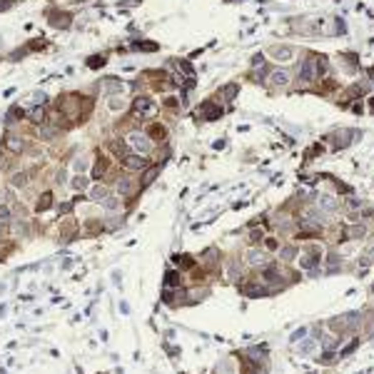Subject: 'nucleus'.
Listing matches in <instances>:
<instances>
[{
	"label": "nucleus",
	"mask_w": 374,
	"mask_h": 374,
	"mask_svg": "<svg viewBox=\"0 0 374 374\" xmlns=\"http://www.w3.org/2000/svg\"><path fill=\"white\" fill-rule=\"evenodd\" d=\"M130 115L135 117V120H150L152 115H157V103L150 97V95H138L135 100H132V105H130Z\"/></svg>",
	"instance_id": "nucleus-1"
},
{
	"label": "nucleus",
	"mask_w": 374,
	"mask_h": 374,
	"mask_svg": "<svg viewBox=\"0 0 374 374\" xmlns=\"http://www.w3.org/2000/svg\"><path fill=\"white\" fill-rule=\"evenodd\" d=\"M125 143L130 145V150L138 152V155H150L152 147H155V143H152L145 132H140V130H130L127 138H125Z\"/></svg>",
	"instance_id": "nucleus-2"
},
{
	"label": "nucleus",
	"mask_w": 374,
	"mask_h": 374,
	"mask_svg": "<svg viewBox=\"0 0 374 374\" xmlns=\"http://www.w3.org/2000/svg\"><path fill=\"white\" fill-rule=\"evenodd\" d=\"M220 115H222V108H220L215 100H205L200 108L195 110V117H197V120H205V122H210V120H217Z\"/></svg>",
	"instance_id": "nucleus-3"
},
{
	"label": "nucleus",
	"mask_w": 374,
	"mask_h": 374,
	"mask_svg": "<svg viewBox=\"0 0 374 374\" xmlns=\"http://www.w3.org/2000/svg\"><path fill=\"white\" fill-rule=\"evenodd\" d=\"M3 147H5L10 155H23V152L28 150V140H25L23 135H5Z\"/></svg>",
	"instance_id": "nucleus-4"
},
{
	"label": "nucleus",
	"mask_w": 374,
	"mask_h": 374,
	"mask_svg": "<svg viewBox=\"0 0 374 374\" xmlns=\"http://www.w3.org/2000/svg\"><path fill=\"white\" fill-rule=\"evenodd\" d=\"M120 162H122V167H125V170H132V173H135V170H140V173H143L145 167L150 165L147 155H138V152H130V155H127V157H122Z\"/></svg>",
	"instance_id": "nucleus-5"
},
{
	"label": "nucleus",
	"mask_w": 374,
	"mask_h": 374,
	"mask_svg": "<svg viewBox=\"0 0 374 374\" xmlns=\"http://www.w3.org/2000/svg\"><path fill=\"white\" fill-rule=\"evenodd\" d=\"M97 90L100 92H108V95H120L122 90H125V83L115 78V75H110V78H103V80H97Z\"/></svg>",
	"instance_id": "nucleus-6"
},
{
	"label": "nucleus",
	"mask_w": 374,
	"mask_h": 374,
	"mask_svg": "<svg viewBox=\"0 0 374 374\" xmlns=\"http://www.w3.org/2000/svg\"><path fill=\"white\" fill-rule=\"evenodd\" d=\"M48 18H50V25L60 30H67L73 25V15L65 13V10H48Z\"/></svg>",
	"instance_id": "nucleus-7"
},
{
	"label": "nucleus",
	"mask_w": 374,
	"mask_h": 374,
	"mask_svg": "<svg viewBox=\"0 0 374 374\" xmlns=\"http://www.w3.org/2000/svg\"><path fill=\"white\" fill-rule=\"evenodd\" d=\"M138 190H140V185H138L132 177H120V180H117V195H120V197H132Z\"/></svg>",
	"instance_id": "nucleus-8"
},
{
	"label": "nucleus",
	"mask_w": 374,
	"mask_h": 374,
	"mask_svg": "<svg viewBox=\"0 0 374 374\" xmlns=\"http://www.w3.org/2000/svg\"><path fill=\"white\" fill-rule=\"evenodd\" d=\"M145 135L152 140V143H162L167 140V130H165V125H160V122H150L147 125V130H145Z\"/></svg>",
	"instance_id": "nucleus-9"
},
{
	"label": "nucleus",
	"mask_w": 374,
	"mask_h": 374,
	"mask_svg": "<svg viewBox=\"0 0 374 374\" xmlns=\"http://www.w3.org/2000/svg\"><path fill=\"white\" fill-rule=\"evenodd\" d=\"M28 120L32 125H45L48 122V113H45V108L43 105H32L28 110Z\"/></svg>",
	"instance_id": "nucleus-10"
},
{
	"label": "nucleus",
	"mask_w": 374,
	"mask_h": 374,
	"mask_svg": "<svg viewBox=\"0 0 374 374\" xmlns=\"http://www.w3.org/2000/svg\"><path fill=\"white\" fill-rule=\"evenodd\" d=\"M289 83V73L287 70H275V73H269V87H287Z\"/></svg>",
	"instance_id": "nucleus-11"
},
{
	"label": "nucleus",
	"mask_w": 374,
	"mask_h": 374,
	"mask_svg": "<svg viewBox=\"0 0 374 374\" xmlns=\"http://www.w3.org/2000/svg\"><path fill=\"white\" fill-rule=\"evenodd\" d=\"M160 170H162V165H147L143 170V187H147V185H152L155 180H157V175H160Z\"/></svg>",
	"instance_id": "nucleus-12"
},
{
	"label": "nucleus",
	"mask_w": 374,
	"mask_h": 374,
	"mask_svg": "<svg viewBox=\"0 0 374 374\" xmlns=\"http://www.w3.org/2000/svg\"><path fill=\"white\" fill-rule=\"evenodd\" d=\"M108 167H110L108 157L97 155V162H95V167H92V180H103V177L108 175Z\"/></svg>",
	"instance_id": "nucleus-13"
},
{
	"label": "nucleus",
	"mask_w": 374,
	"mask_h": 374,
	"mask_svg": "<svg viewBox=\"0 0 374 374\" xmlns=\"http://www.w3.org/2000/svg\"><path fill=\"white\" fill-rule=\"evenodd\" d=\"M108 195H110V192H108V187H105V185H92V187L87 190V197H90L92 202H103Z\"/></svg>",
	"instance_id": "nucleus-14"
},
{
	"label": "nucleus",
	"mask_w": 374,
	"mask_h": 374,
	"mask_svg": "<svg viewBox=\"0 0 374 374\" xmlns=\"http://www.w3.org/2000/svg\"><path fill=\"white\" fill-rule=\"evenodd\" d=\"M25 117V110L20 108V105H13L8 113H5V125H13V122H20Z\"/></svg>",
	"instance_id": "nucleus-15"
},
{
	"label": "nucleus",
	"mask_w": 374,
	"mask_h": 374,
	"mask_svg": "<svg viewBox=\"0 0 374 374\" xmlns=\"http://www.w3.org/2000/svg\"><path fill=\"white\" fill-rule=\"evenodd\" d=\"M58 135H60V130L58 127H50V125H40V130H38V138L40 140H48V143H53Z\"/></svg>",
	"instance_id": "nucleus-16"
},
{
	"label": "nucleus",
	"mask_w": 374,
	"mask_h": 374,
	"mask_svg": "<svg viewBox=\"0 0 374 374\" xmlns=\"http://www.w3.org/2000/svg\"><path fill=\"white\" fill-rule=\"evenodd\" d=\"M110 150L115 152L120 160H122V157H127V155L132 152V150H130V145L125 143V140H113V143H110Z\"/></svg>",
	"instance_id": "nucleus-17"
},
{
	"label": "nucleus",
	"mask_w": 374,
	"mask_h": 374,
	"mask_svg": "<svg viewBox=\"0 0 374 374\" xmlns=\"http://www.w3.org/2000/svg\"><path fill=\"white\" fill-rule=\"evenodd\" d=\"M247 262H250L252 267H267V257H264V252H259V250H250V252H247Z\"/></svg>",
	"instance_id": "nucleus-18"
},
{
	"label": "nucleus",
	"mask_w": 374,
	"mask_h": 374,
	"mask_svg": "<svg viewBox=\"0 0 374 374\" xmlns=\"http://www.w3.org/2000/svg\"><path fill=\"white\" fill-rule=\"evenodd\" d=\"M53 207V192H43L40 197H38V205H35V210L38 212H48Z\"/></svg>",
	"instance_id": "nucleus-19"
},
{
	"label": "nucleus",
	"mask_w": 374,
	"mask_h": 374,
	"mask_svg": "<svg viewBox=\"0 0 374 374\" xmlns=\"http://www.w3.org/2000/svg\"><path fill=\"white\" fill-rule=\"evenodd\" d=\"M173 262L180 267V269H192V267H195V259L190 257V255H175Z\"/></svg>",
	"instance_id": "nucleus-20"
},
{
	"label": "nucleus",
	"mask_w": 374,
	"mask_h": 374,
	"mask_svg": "<svg viewBox=\"0 0 374 374\" xmlns=\"http://www.w3.org/2000/svg\"><path fill=\"white\" fill-rule=\"evenodd\" d=\"M160 45L157 43H147V40H132V50H143V53H155Z\"/></svg>",
	"instance_id": "nucleus-21"
},
{
	"label": "nucleus",
	"mask_w": 374,
	"mask_h": 374,
	"mask_svg": "<svg viewBox=\"0 0 374 374\" xmlns=\"http://www.w3.org/2000/svg\"><path fill=\"white\" fill-rule=\"evenodd\" d=\"M73 190H78V192L90 190V180H87L85 175H75V177H73Z\"/></svg>",
	"instance_id": "nucleus-22"
},
{
	"label": "nucleus",
	"mask_w": 374,
	"mask_h": 374,
	"mask_svg": "<svg viewBox=\"0 0 374 374\" xmlns=\"http://www.w3.org/2000/svg\"><path fill=\"white\" fill-rule=\"evenodd\" d=\"M105 62H108V58H105V55H90L85 65L90 67V70H100V67H105Z\"/></svg>",
	"instance_id": "nucleus-23"
},
{
	"label": "nucleus",
	"mask_w": 374,
	"mask_h": 374,
	"mask_svg": "<svg viewBox=\"0 0 374 374\" xmlns=\"http://www.w3.org/2000/svg\"><path fill=\"white\" fill-rule=\"evenodd\" d=\"M165 285H167V287H180V285H182V275L175 272V269H170V272L165 275Z\"/></svg>",
	"instance_id": "nucleus-24"
},
{
	"label": "nucleus",
	"mask_w": 374,
	"mask_h": 374,
	"mask_svg": "<svg viewBox=\"0 0 374 374\" xmlns=\"http://www.w3.org/2000/svg\"><path fill=\"white\" fill-rule=\"evenodd\" d=\"M242 294H247V297H257V294H264L267 289L262 287V285H242Z\"/></svg>",
	"instance_id": "nucleus-25"
},
{
	"label": "nucleus",
	"mask_w": 374,
	"mask_h": 374,
	"mask_svg": "<svg viewBox=\"0 0 374 374\" xmlns=\"http://www.w3.org/2000/svg\"><path fill=\"white\" fill-rule=\"evenodd\" d=\"M108 105H110V110H125V108H127V103H125V100H122V97H120V95H110V103H108Z\"/></svg>",
	"instance_id": "nucleus-26"
},
{
	"label": "nucleus",
	"mask_w": 374,
	"mask_h": 374,
	"mask_svg": "<svg viewBox=\"0 0 374 374\" xmlns=\"http://www.w3.org/2000/svg\"><path fill=\"white\" fill-rule=\"evenodd\" d=\"M315 347H317V339H304V342L299 345V354H304V357H307V354H312V352H315Z\"/></svg>",
	"instance_id": "nucleus-27"
},
{
	"label": "nucleus",
	"mask_w": 374,
	"mask_h": 374,
	"mask_svg": "<svg viewBox=\"0 0 374 374\" xmlns=\"http://www.w3.org/2000/svg\"><path fill=\"white\" fill-rule=\"evenodd\" d=\"M10 220H13L10 207H8V205H0V225H5V222H10Z\"/></svg>",
	"instance_id": "nucleus-28"
},
{
	"label": "nucleus",
	"mask_w": 374,
	"mask_h": 374,
	"mask_svg": "<svg viewBox=\"0 0 374 374\" xmlns=\"http://www.w3.org/2000/svg\"><path fill=\"white\" fill-rule=\"evenodd\" d=\"M87 165H90L87 157H78V160H75V175H83L87 170Z\"/></svg>",
	"instance_id": "nucleus-29"
},
{
	"label": "nucleus",
	"mask_w": 374,
	"mask_h": 374,
	"mask_svg": "<svg viewBox=\"0 0 374 374\" xmlns=\"http://www.w3.org/2000/svg\"><path fill=\"white\" fill-rule=\"evenodd\" d=\"M10 182H13L15 187H23V185L28 182V173H15V175H13V180H10Z\"/></svg>",
	"instance_id": "nucleus-30"
},
{
	"label": "nucleus",
	"mask_w": 374,
	"mask_h": 374,
	"mask_svg": "<svg viewBox=\"0 0 374 374\" xmlns=\"http://www.w3.org/2000/svg\"><path fill=\"white\" fill-rule=\"evenodd\" d=\"M103 207L113 212V210H117V207H120V202H117V197H110V195H108V197L103 200Z\"/></svg>",
	"instance_id": "nucleus-31"
},
{
	"label": "nucleus",
	"mask_w": 374,
	"mask_h": 374,
	"mask_svg": "<svg viewBox=\"0 0 374 374\" xmlns=\"http://www.w3.org/2000/svg\"><path fill=\"white\" fill-rule=\"evenodd\" d=\"M73 207H75V200H73V202H62V205L58 207V212H60V215H67V212H73Z\"/></svg>",
	"instance_id": "nucleus-32"
},
{
	"label": "nucleus",
	"mask_w": 374,
	"mask_h": 374,
	"mask_svg": "<svg viewBox=\"0 0 374 374\" xmlns=\"http://www.w3.org/2000/svg\"><path fill=\"white\" fill-rule=\"evenodd\" d=\"M262 240H264L262 230H252V232H250V242H252V245H257V242H262Z\"/></svg>",
	"instance_id": "nucleus-33"
},
{
	"label": "nucleus",
	"mask_w": 374,
	"mask_h": 374,
	"mask_svg": "<svg viewBox=\"0 0 374 374\" xmlns=\"http://www.w3.org/2000/svg\"><path fill=\"white\" fill-rule=\"evenodd\" d=\"M222 95H225V97H227V103H230L232 97L237 95V85H227L225 90H222Z\"/></svg>",
	"instance_id": "nucleus-34"
},
{
	"label": "nucleus",
	"mask_w": 374,
	"mask_h": 374,
	"mask_svg": "<svg viewBox=\"0 0 374 374\" xmlns=\"http://www.w3.org/2000/svg\"><path fill=\"white\" fill-rule=\"evenodd\" d=\"M45 100H48L45 92H32V103H35V105H45Z\"/></svg>",
	"instance_id": "nucleus-35"
},
{
	"label": "nucleus",
	"mask_w": 374,
	"mask_h": 374,
	"mask_svg": "<svg viewBox=\"0 0 374 374\" xmlns=\"http://www.w3.org/2000/svg\"><path fill=\"white\" fill-rule=\"evenodd\" d=\"M304 334H307V329H304V327H302V329H297V332L292 334V342H302V337H304Z\"/></svg>",
	"instance_id": "nucleus-36"
},
{
	"label": "nucleus",
	"mask_w": 374,
	"mask_h": 374,
	"mask_svg": "<svg viewBox=\"0 0 374 374\" xmlns=\"http://www.w3.org/2000/svg\"><path fill=\"white\" fill-rule=\"evenodd\" d=\"M332 362H334V352L329 349V352H327V354L322 357V364H332Z\"/></svg>",
	"instance_id": "nucleus-37"
},
{
	"label": "nucleus",
	"mask_w": 374,
	"mask_h": 374,
	"mask_svg": "<svg viewBox=\"0 0 374 374\" xmlns=\"http://www.w3.org/2000/svg\"><path fill=\"white\" fill-rule=\"evenodd\" d=\"M294 255V247H285V250H280V257H285V259H289Z\"/></svg>",
	"instance_id": "nucleus-38"
},
{
	"label": "nucleus",
	"mask_w": 374,
	"mask_h": 374,
	"mask_svg": "<svg viewBox=\"0 0 374 374\" xmlns=\"http://www.w3.org/2000/svg\"><path fill=\"white\" fill-rule=\"evenodd\" d=\"M13 5H15V0H0V10H8Z\"/></svg>",
	"instance_id": "nucleus-39"
},
{
	"label": "nucleus",
	"mask_w": 374,
	"mask_h": 374,
	"mask_svg": "<svg viewBox=\"0 0 374 374\" xmlns=\"http://www.w3.org/2000/svg\"><path fill=\"white\" fill-rule=\"evenodd\" d=\"M140 0H117V5H138Z\"/></svg>",
	"instance_id": "nucleus-40"
},
{
	"label": "nucleus",
	"mask_w": 374,
	"mask_h": 374,
	"mask_svg": "<svg viewBox=\"0 0 374 374\" xmlns=\"http://www.w3.org/2000/svg\"><path fill=\"white\" fill-rule=\"evenodd\" d=\"M55 182H58V185H65V173H62V170L58 173V180H55Z\"/></svg>",
	"instance_id": "nucleus-41"
},
{
	"label": "nucleus",
	"mask_w": 374,
	"mask_h": 374,
	"mask_svg": "<svg viewBox=\"0 0 374 374\" xmlns=\"http://www.w3.org/2000/svg\"><path fill=\"white\" fill-rule=\"evenodd\" d=\"M75 3H87V0H75Z\"/></svg>",
	"instance_id": "nucleus-42"
},
{
	"label": "nucleus",
	"mask_w": 374,
	"mask_h": 374,
	"mask_svg": "<svg viewBox=\"0 0 374 374\" xmlns=\"http://www.w3.org/2000/svg\"><path fill=\"white\" fill-rule=\"evenodd\" d=\"M0 195H3V187H0Z\"/></svg>",
	"instance_id": "nucleus-43"
},
{
	"label": "nucleus",
	"mask_w": 374,
	"mask_h": 374,
	"mask_svg": "<svg viewBox=\"0 0 374 374\" xmlns=\"http://www.w3.org/2000/svg\"><path fill=\"white\" fill-rule=\"evenodd\" d=\"M0 232H3V227H0Z\"/></svg>",
	"instance_id": "nucleus-44"
},
{
	"label": "nucleus",
	"mask_w": 374,
	"mask_h": 374,
	"mask_svg": "<svg viewBox=\"0 0 374 374\" xmlns=\"http://www.w3.org/2000/svg\"><path fill=\"white\" fill-rule=\"evenodd\" d=\"M372 289H374V287H372Z\"/></svg>",
	"instance_id": "nucleus-45"
}]
</instances>
